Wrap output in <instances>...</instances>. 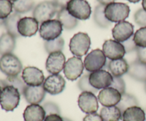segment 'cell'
I'll use <instances>...</instances> for the list:
<instances>
[{
	"instance_id": "5bb4252c",
	"label": "cell",
	"mask_w": 146,
	"mask_h": 121,
	"mask_svg": "<svg viewBox=\"0 0 146 121\" xmlns=\"http://www.w3.org/2000/svg\"><path fill=\"white\" fill-rule=\"evenodd\" d=\"M21 77L27 86H41L45 80L42 71L32 66L26 67L23 69Z\"/></svg>"
},
{
	"instance_id": "d4e9b609",
	"label": "cell",
	"mask_w": 146,
	"mask_h": 121,
	"mask_svg": "<svg viewBox=\"0 0 146 121\" xmlns=\"http://www.w3.org/2000/svg\"><path fill=\"white\" fill-rule=\"evenodd\" d=\"M16 47V38L8 33H3L0 36V55L12 53Z\"/></svg>"
},
{
	"instance_id": "ee69618b",
	"label": "cell",
	"mask_w": 146,
	"mask_h": 121,
	"mask_svg": "<svg viewBox=\"0 0 146 121\" xmlns=\"http://www.w3.org/2000/svg\"><path fill=\"white\" fill-rule=\"evenodd\" d=\"M115 0H97L98 2H99L100 4H102V5L106 6L108 4H111V3L115 2Z\"/></svg>"
},
{
	"instance_id": "9c48e42d",
	"label": "cell",
	"mask_w": 146,
	"mask_h": 121,
	"mask_svg": "<svg viewBox=\"0 0 146 121\" xmlns=\"http://www.w3.org/2000/svg\"><path fill=\"white\" fill-rule=\"evenodd\" d=\"M84 65L81 58L72 57L66 62L64 67V74L67 79L75 81L83 74Z\"/></svg>"
},
{
	"instance_id": "ba28073f",
	"label": "cell",
	"mask_w": 146,
	"mask_h": 121,
	"mask_svg": "<svg viewBox=\"0 0 146 121\" xmlns=\"http://www.w3.org/2000/svg\"><path fill=\"white\" fill-rule=\"evenodd\" d=\"M106 57L103 50L100 49H95L91 51L85 57L84 61V68L91 73L102 69L106 67Z\"/></svg>"
},
{
	"instance_id": "8d00e7d4",
	"label": "cell",
	"mask_w": 146,
	"mask_h": 121,
	"mask_svg": "<svg viewBox=\"0 0 146 121\" xmlns=\"http://www.w3.org/2000/svg\"><path fill=\"white\" fill-rule=\"evenodd\" d=\"M43 108L45 110L46 116L51 114H61V111L56 103L48 101L43 104Z\"/></svg>"
},
{
	"instance_id": "f546056e",
	"label": "cell",
	"mask_w": 146,
	"mask_h": 121,
	"mask_svg": "<svg viewBox=\"0 0 146 121\" xmlns=\"http://www.w3.org/2000/svg\"><path fill=\"white\" fill-rule=\"evenodd\" d=\"M12 4L14 12L19 14L29 12L35 7L34 0H17Z\"/></svg>"
},
{
	"instance_id": "836d02e7",
	"label": "cell",
	"mask_w": 146,
	"mask_h": 121,
	"mask_svg": "<svg viewBox=\"0 0 146 121\" xmlns=\"http://www.w3.org/2000/svg\"><path fill=\"white\" fill-rule=\"evenodd\" d=\"M12 11V2L9 0H0V20H5Z\"/></svg>"
},
{
	"instance_id": "7c38bea8",
	"label": "cell",
	"mask_w": 146,
	"mask_h": 121,
	"mask_svg": "<svg viewBox=\"0 0 146 121\" xmlns=\"http://www.w3.org/2000/svg\"><path fill=\"white\" fill-rule=\"evenodd\" d=\"M113 77L109 72L104 69L91 72L89 75V82L91 86L97 90L104 89L111 86Z\"/></svg>"
},
{
	"instance_id": "ac0fdd59",
	"label": "cell",
	"mask_w": 146,
	"mask_h": 121,
	"mask_svg": "<svg viewBox=\"0 0 146 121\" xmlns=\"http://www.w3.org/2000/svg\"><path fill=\"white\" fill-rule=\"evenodd\" d=\"M17 29L21 36L31 37L38 31V22L34 17H23L19 21Z\"/></svg>"
},
{
	"instance_id": "d6a6232c",
	"label": "cell",
	"mask_w": 146,
	"mask_h": 121,
	"mask_svg": "<svg viewBox=\"0 0 146 121\" xmlns=\"http://www.w3.org/2000/svg\"><path fill=\"white\" fill-rule=\"evenodd\" d=\"M133 41L137 47L146 48V27H141L133 35Z\"/></svg>"
},
{
	"instance_id": "277c9868",
	"label": "cell",
	"mask_w": 146,
	"mask_h": 121,
	"mask_svg": "<svg viewBox=\"0 0 146 121\" xmlns=\"http://www.w3.org/2000/svg\"><path fill=\"white\" fill-rule=\"evenodd\" d=\"M91 45L89 35L86 33L79 32L76 33L70 40L69 49L74 56L81 58L88 53Z\"/></svg>"
},
{
	"instance_id": "7a4b0ae2",
	"label": "cell",
	"mask_w": 146,
	"mask_h": 121,
	"mask_svg": "<svg viewBox=\"0 0 146 121\" xmlns=\"http://www.w3.org/2000/svg\"><path fill=\"white\" fill-rule=\"evenodd\" d=\"M129 6L125 3L113 2L105 7L104 13L107 19L111 23L123 21L129 16Z\"/></svg>"
},
{
	"instance_id": "ab89813d",
	"label": "cell",
	"mask_w": 146,
	"mask_h": 121,
	"mask_svg": "<svg viewBox=\"0 0 146 121\" xmlns=\"http://www.w3.org/2000/svg\"><path fill=\"white\" fill-rule=\"evenodd\" d=\"M137 60L146 65V48L138 47L136 50Z\"/></svg>"
},
{
	"instance_id": "681fc988",
	"label": "cell",
	"mask_w": 146,
	"mask_h": 121,
	"mask_svg": "<svg viewBox=\"0 0 146 121\" xmlns=\"http://www.w3.org/2000/svg\"><path fill=\"white\" fill-rule=\"evenodd\" d=\"M144 89H145V92L146 93V82H145V85H144Z\"/></svg>"
},
{
	"instance_id": "60d3db41",
	"label": "cell",
	"mask_w": 146,
	"mask_h": 121,
	"mask_svg": "<svg viewBox=\"0 0 146 121\" xmlns=\"http://www.w3.org/2000/svg\"><path fill=\"white\" fill-rule=\"evenodd\" d=\"M83 121H104L100 114L97 113L87 114L83 119Z\"/></svg>"
},
{
	"instance_id": "52a82bcc",
	"label": "cell",
	"mask_w": 146,
	"mask_h": 121,
	"mask_svg": "<svg viewBox=\"0 0 146 121\" xmlns=\"http://www.w3.org/2000/svg\"><path fill=\"white\" fill-rule=\"evenodd\" d=\"M66 10L78 20H87L91 17L92 10L86 0H71L66 6Z\"/></svg>"
},
{
	"instance_id": "4fadbf2b",
	"label": "cell",
	"mask_w": 146,
	"mask_h": 121,
	"mask_svg": "<svg viewBox=\"0 0 146 121\" xmlns=\"http://www.w3.org/2000/svg\"><path fill=\"white\" fill-rule=\"evenodd\" d=\"M66 62V57L61 51L51 52L46 61V69L48 73L58 75L64 70Z\"/></svg>"
},
{
	"instance_id": "9a60e30c",
	"label": "cell",
	"mask_w": 146,
	"mask_h": 121,
	"mask_svg": "<svg viewBox=\"0 0 146 121\" xmlns=\"http://www.w3.org/2000/svg\"><path fill=\"white\" fill-rule=\"evenodd\" d=\"M42 86L46 92L49 94L58 95L65 89L66 81L59 74L51 75L46 78Z\"/></svg>"
},
{
	"instance_id": "f6af8a7d",
	"label": "cell",
	"mask_w": 146,
	"mask_h": 121,
	"mask_svg": "<svg viewBox=\"0 0 146 121\" xmlns=\"http://www.w3.org/2000/svg\"><path fill=\"white\" fill-rule=\"evenodd\" d=\"M143 9L146 11V0H142Z\"/></svg>"
},
{
	"instance_id": "484cf974",
	"label": "cell",
	"mask_w": 146,
	"mask_h": 121,
	"mask_svg": "<svg viewBox=\"0 0 146 121\" xmlns=\"http://www.w3.org/2000/svg\"><path fill=\"white\" fill-rule=\"evenodd\" d=\"M21 15L17 12L11 13L4 22V26L7 30V33L14 36V38H19L20 36L17 29L18 22L21 19Z\"/></svg>"
},
{
	"instance_id": "6da1fadb",
	"label": "cell",
	"mask_w": 146,
	"mask_h": 121,
	"mask_svg": "<svg viewBox=\"0 0 146 121\" xmlns=\"http://www.w3.org/2000/svg\"><path fill=\"white\" fill-rule=\"evenodd\" d=\"M21 94L13 86H6L0 93V106L7 112L13 111L17 109L20 102Z\"/></svg>"
},
{
	"instance_id": "3957f363",
	"label": "cell",
	"mask_w": 146,
	"mask_h": 121,
	"mask_svg": "<svg viewBox=\"0 0 146 121\" xmlns=\"http://www.w3.org/2000/svg\"><path fill=\"white\" fill-rule=\"evenodd\" d=\"M0 70L7 77H16L22 72L23 65L15 55L6 54L0 58Z\"/></svg>"
},
{
	"instance_id": "f35d334b",
	"label": "cell",
	"mask_w": 146,
	"mask_h": 121,
	"mask_svg": "<svg viewBox=\"0 0 146 121\" xmlns=\"http://www.w3.org/2000/svg\"><path fill=\"white\" fill-rule=\"evenodd\" d=\"M122 44L124 46V48H125L126 53H130V52H134V51L136 52V50L138 47L136 46V45L135 44V42H134L133 36L131 37V38L127 40L125 42L122 43Z\"/></svg>"
},
{
	"instance_id": "4dcf8cb0",
	"label": "cell",
	"mask_w": 146,
	"mask_h": 121,
	"mask_svg": "<svg viewBox=\"0 0 146 121\" xmlns=\"http://www.w3.org/2000/svg\"><path fill=\"white\" fill-rule=\"evenodd\" d=\"M138 105H139V102L135 96L130 94L125 93L122 94L121 101L116 106L121 110L123 113L128 108L138 106Z\"/></svg>"
},
{
	"instance_id": "7402d4cb",
	"label": "cell",
	"mask_w": 146,
	"mask_h": 121,
	"mask_svg": "<svg viewBox=\"0 0 146 121\" xmlns=\"http://www.w3.org/2000/svg\"><path fill=\"white\" fill-rule=\"evenodd\" d=\"M128 74L131 78L138 82H146V65L138 60L129 65Z\"/></svg>"
},
{
	"instance_id": "44dd1931",
	"label": "cell",
	"mask_w": 146,
	"mask_h": 121,
	"mask_svg": "<svg viewBox=\"0 0 146 121\" xmlns=\"http://www.w3.org/2000/svg\"><path fill=\"white\" fill-rule=\"evenodd\" d=\"M106 66L108 67L110 73L115 77H121L123 75L128 73L129 69V64L124 58L110 60Z\"/></svg>"
},
{
	"instance_id": "83f0119b",
	"label": "cell",
	"mask_w": 146,
	"mask_h": 121,
	"mask_svg": "<svg viewBox=\"0 0 146 121\" xmlns=\"http://www.w3.org/2000/svg\"><path fill=\"white\" fill-rule=\"evenodd\" d=\"M106 6L98 4L94 9V21L98 27L101 28H107L111 26V22L106 18L104 13Z\"/></svg>"
},
{
	"instance_id": "bcb514c9",
	"label": "cell",
	"mask_w": 146,
	"mask_h": 121,
	"mask_svg": "<svg viewBox=\"0 0 146 121\" xmlns=\"http://www.w3.org/2000/svg\"><path fill=\"white\" fill-rule=\"evenodd\" d=\"M127 1H128L129 2H131V3H134V4H135V3L139 2L141 0H127Z\"/></svg>"
},
{
	"instance_id": "2e32d148",
	"label": "cell",
	"mask_w": 146,
	"mask_h": 121,
	"mask_svg": "<svg viewBox=\"0 0 146 121\" xmlns=\"http://www.w3.org/2000/svg\"><path fill=\"white\" fill-rule=\"evenodd\" d=\"M112 35L115 41L122 43L133 36V25L125 21L117 23L112 29Z\"/></svg>"
},
{
	"instance_id": "7bdbcfd3",
	"label": "cell",
	"mask_w": 146,
	"mask_h": 121,
	"mask_svg": "<svg viewBox=\"0 0 146 121\" xmlns=\"http://www.w3.org/2000/svg\"><path fill=\"white\" fill-rule=\"evenodd\" d=\"M71 0H53V2L56 5L58 9H61L66 8L67 4Z\"/></svg>"
},
{
	"instance_id": "f5cc1de1",
	"label": "cell",
	"mask_w": 146,
	"mask_h": 121,
	"mask_svg": "<svg viewBox=\"0 0 146 121\" xmlns=\"http://www.w3.org/2000/svg\"><path fill=\"white\" fill-rule=\"evenodd\" d=\"M120 121H123V120H120Z\"/></svg>"
},
{
	"instance_id": "ffe728a7",
	"label": "cell",
	"mask_w": 146,
	"mask_h": 121,
	"mask_svg": "<svg viewBox=\"0 0 146 121\" xmlns=\"http://www.w3.org/2000/svg\"><path fill=\"white\" fill-rule=\"evenodd\" d=\"M46 116L45 110L39 104L29 105L23 113L24 121H44Z\"/></svg>"
},
{
	"instance_id": "30bf717a",
	"label": "cell",
	"mask_w": 146,
	"mask_h": 121,
	"mask_svg": "<svg viewBox=\"0 0 146 121\" xmlns=\"http://www.w3.org/2000/svg\"><path fill=\"white\" fill-rule=\"evenodd\" d=\"M103 52L106 58L110 60H115L123 58L126 52L121 43L115 40H106L103 44Z\"/></svg>"
},
{
	"instance_id": "1f68e13d",
	"label": "cell",
	"mask_w": 146,
	"mask_h": 121,
	"mask_svg": "<svg viewBox=\"0 0 146 121\" xmlns=\"http://www.w3.org/2000/svg\"><path fill=\"white\" fill-rule=\"evenodd\" d=\"M65 45V41L61 36L53 41H45L44 43V48L47 53L50 54L51 52L62 51Z\"/></svg>"
},
{
	"instance_id": "c3c4849f",
	"label": "cell",
	"mask_w": 146,
	"mask_h": 121,
	"mask_svg": "<svg viewBox=\"0 0 146 121\" xmlns=\"http://www.w3.org/2000/svg\"><path fill=\"white\" fill-rule=\"evenodd\" d=\"M64 121H71L70 119L67 118H64Z\"/></svg>"
},
{
	"instance_id": "603a6c76",
	"label": "cell",
	"mask_w": 146,
	"mask_h": 121,
	"mask_svg": "<svg viewBox=\"0 0 146 121\" xmlns=\"http://www.w3.org/2000/svg\"><path fill=\"white\" fill-rule=\"evenodd\" d=\"M56 19L61 23L63 28L66 30H73L78 26V20L71 15L66 8L58 10L56 14Z\"/></svg>"
},
{
	"instance_id": "d6986e66",
	"label": "cell",
	"mask_w": 146,
	"mask_h": 121,
	"mask_svg": "<svg viewBox=\"0 0 146 121\" xmlns=\"http://www.w3.org/2000/svg\"><path fill=\"white\" fill-rule=\"evenodd\" d=\"M46 91L42 85L37 86H27L23 92V96L30 104H39L46 96Z\"/></svg>"
},
{
	"instance_id": "5b68a950",
	"label": "cell",
	"mask_w": 146,
	"mask_h": 121,
	"mask_svg": "<svg viewBox=\"0 0 146 121\" xmlns=\"http://www.w3.org/2000/svg\"><path fill=\"white\" fill-rule=\"evenodd\" d=\"M58 8L51 1H44L35 6L33 9V17L39 24L51 19L58 11Z\"/></svg>"
},
{
	"instance_id": "f1b7e54d",
	"label": "cell",
	"mask_w": 146,
	"mask_h": 121,
	"mask_svg": "<svg viewBox=\"0 0 146 121\" xmlns=\"http://www.w3.org/2000/svg\"><path fill=\"white\" fill-rule=\"evenodd\" d=\"M0 86H1V88L6 86H14L19 91L21 95H22L27 84L24 82L22 77L20 75H18L16 77H7L5 79L0 80Z\"/></svg>"
},
{
	"instance_id": "7dc6e473",
	"label": "cell",
	"mask_w": 146,
	"mask_h": 121,
	"mask_svg": "<svg viewBox=\"0 0 146 121\" xmlns=\"http://www.w3.org/2000/svg\"><path fill=\"white\" fill-rule=\"evenodd\" d=\"M4 20H0V26L4 25Z\"/></svg>"
},
{
	"instance_id": "b9f144b4",
	"label": "cell",
	"mask_w": 146,
	"mask_h": 121,
	"mask_svg": "<svg viewBox=\"0 0 146 121\" xmlns=\"http://www.w3.org/2000/svg\"><path fill=\"white\" fill-rule=\"evenodd\" d=\"M44 121H64V118L61 117V115L51 114L46 116Z\"/></svg>"
},
{
	"instance_id": "e575fe53",
	"label": "cell",
	"mask_w": 146,
	"mask_h": 121,
	"mask_svg": "<svg viewBox=\"0 0 146 121\" xmlns=\"http://www.w3.org/2000/svg\"><path fill=\"white\" fill-rule=\"evenodd\" d=\"M78 87L83 92H89L92 93H97L98 90L93 87L89 82V75H85L81 77L78 82Z\"/></svg>"
},
{
	"instance_id": "cb8c5ba5",
	"label": "cell",
	"mask_w": 146,
	"mask_h": 121,
	"mask_svg": "<svg viewBox=\"0 0 146 121\" xmlns=\"http://www.w3.org/2000/svg\"><path fill=\"white\" fill-rule=\"evenodd\" d=\"M145 113L143 109L138 106L128 108L123 113V121H145Z\"/></svg>"
},
{
	"instance_id": "816d5d0a",
	"label": "cell",
	"mask_w": 146,
	"mask_h": 121,
	"mask_svg": "<svg viewBox=\"0 0 146 121\" xmlns=\"http://www.w3.org/2000/svg\"><path fill=\"white\" fill-rule=\"evenodd\" d=\"M1 89H2V88H1V86H0V93H1Z\"/></svg>"
},
{
	"instance_id": "f907efd6",
	"label": "cell",
	"mask_w": 146,
	"mask_h": 121,
	"mask_svg": "<svg viewBox=\"0 0 146 121\" xmlns=\"http://www.w3.org/2000/svg\"><path fill=\"white\" fill-rule=\"evenodd\" d=\"M9 1H11V2H14V1H17V0H9Z\"/></svg>"
},
{
	"instance_id": "8fae6325",
	"label": "cell",
	"mask_w": 146,
	"mask_h": 121,
	"mask_svg": "<svg viewBox=\"0 0 146 121\" xmlns=\"http://www.w3.org/2000/svg\"><path fill=\"white\" fill-rule=\"evenodd\" d=\"M79 109L86 114L96 113L98 109V99L95 94L83 92L78 98Z\"/></svg>"
},
{
	"instance_id": "e0dca14e",
	"label": "cell",
	"mask_w": 146,
	"mask_h": 121,
	"mask_svg": "<svg viewBox=\"0 0 146 121\" xmlns=\"http://www.w3.org/2000/svg\"><path fill=\"white\" fill-rule=\"evenodd\" d=\"M122 94L114 88L107 87L101 89L98 96V101L104 107H111L118 105L121 99Z\"/></svg>"
},
{
	"instance_id": "8992f818",
	"label": "cell",
	"mask_w": 146,
	"mask_h": 121,
	"mask_svg": "<svg viewBox=\"0 0 146 121\" xmlns=\"http://www.w3.org/2000/svg\"><path fill=\"white\" fill-rule=\"evenodd\" d=\"M63 26L57 19H50L41 24L39 35L45 41L55 40L61 36L63 32Z\"/></svg>"
},
{
	"instance_id": "4316f807",
	"label": "cell",
	"mask_w": 146,
	"mask_h": 121,
	"mask_svg": "<svg viewBox=\"0 0 146 121\" xmlns=\"http://www.w3.org/2000/svg\"><path fill=\"white\" fill-rule=\"evenodd\" d=\"M122 112L115 106L102 108L100 111V116L104 121H120L122 120Z\"/></svg>"
},
{
	"instance_id": "d590c367",
	"label": "cell",
	"mask_w": 146,
	"mask_h": 121,
	"mask_svg": "<svg viewBox=\"0 0 146 121\" xmlns=\"http://www.w3.org/2000/svg\"><path fill=\"white\" fill-rule=\"evenodd\" d=\"M134 21L138 26L146 27V11L143 8L139 9L134 14Z\"/></svg>"
},
{
	"instance_id": "74e56055",
	"label": "cell",
	"mask_w": 146,
	"mask_h": 121,
	"mask_svg": "<svg viewBox=\"0 0 146 121\" xmlns=\"http://www.w3.org/2000/svg\"><path fill=\"white\" fill-rule=\"evenodd\" d=\"M111 87H113L118 90L121 94H123L125 93V83L122 77H113V80L111 84Z\"/></svg>"
}]
</instances>
